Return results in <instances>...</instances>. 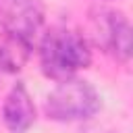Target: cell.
Listing matches in <instances>:
<instances>
[{
  "instance_id": "obj_3",
  "label": "cell",
  "mask_w": 133,
  "mask_h": 133,
  "mask_svg": "<svg viewBox=\"0 0 133 133\" xmlns=\"http://www.w3.org/2000/svg\"><path fill=\"white\" fill-rule=\"evenodd\" d=\"M94 39L104 52L112 54L116 60L127 62L131 56V25L121 10L102 8L91 17Z\"/></svg>"
},
{
  "instance_id": "obj_2",
  "label": "cell",
  "mask_w": 133,
  "mask_h": 133,
  "mask_svg": "<svg viewBox=\"0 0 133 133\" xmlns=\"http://www.w3.org/2000/svg\"><path fill=\"white\" fill-rule=\"evenodd\" d=\"M44 110L54 121H83L100 110V96L89 81L69 77L48 94Z\"/></svg>"
},
{
  "instance_id": "obj_1",
  "label": "cell",
  "mask_w": 133,
  "mask_h": 133,
  "mask_svg": "<svg viewBox=\"0 0 133 133\" xmlns=\"http://www.w3.org/2000/svg\"><path fill=\"white\" fill-rule=\"evenodd\" d=\"M91 62V50L85 37L66 27H52L39 42L42 73L54 81H64Z\"/></svg>"
},
{
  "instance_id": "obj_4",
  "label": "cell",
  "mask_w": 133,
  "mask_h": 133,
  "mask_svg": "<svg viewBox=\"0 0 133 133\" xmlns=\"http://www.w3.org/2000/svg\"><path fill=\"white\" fill-rule=\"evenodd\" d=\"M44 23L39 0H0V27L4 35L31 44Z\"/></svg>"
},
{
  "instance_id": "obj_5",
  "label": "cell",
  "mask_w": 133,
  "mask_h": 133,
  "mask_svg": "<svg viewBox=\"0 0 133 133\" xmlns=\"http://www.w3.org/2000/svg\"><path fill=\"white\" fill-rule=\"evenodd\" d=\"M2 121L10 133H25L35 123V106L23 83H17L8 91L2 104Z\"/></svg>"
}]
</instances>
